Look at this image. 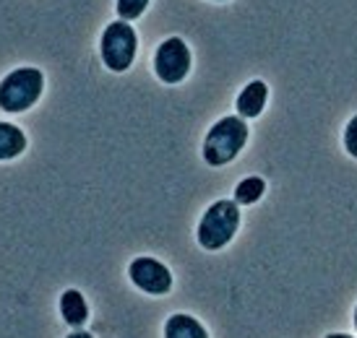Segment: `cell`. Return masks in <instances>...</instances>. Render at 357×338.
<instances>
[{"label": "cell", "mask_w": 357, "mask_h": 338, "mask_svg": "<svg viewBox=\"0 0 357 338\" xmlns=\"http://www.w3.org/2000/svg\"><path fill=\"white\" fill-rule=\"evenodd\" d=\"M248 140V125L243 118H222L204 138V159L211 167H225L238 156Z\"/></svg>", "instance_id": "obj_1"}, {"label": "cell", "mask_w": 357, "mask_h": 338, "mask_svg": "<svg viewBox=\"0 0 357 338\" xmlns=\"http://www.w3.org/2000/svg\"><path fill=\"white\" fill-rule=\"evenodd\" d=\"M240 227V206L235 200H217L211 203L208 211L201 216L199 221V245L208 252L222 250L225 245L232 242L235 232Z\"/></svg>", "instance_id": "obj_2"}, {"label": "cell", "mask_w": 357, "mask_h": 338, "mask_svg": "<svg viewBox=\"0 0 357 338\" xmlns=\"http://www.w3.org/2000/svg\"><path fill=\"white\" fill-rule=\"evenodd\" d=\"M45 89V76L40 68H16L10 70L6 79L0 81V110L10 112H26L37 104Z\"/></svg>", "instance_id": "obj_3"}, {"label": "cell", "mask_w": 357, "mask_h": 338, "mask_svg": "<svg viewBox=\"0 0 357 338\" xmlns=\"http://www.w3.org/2000/svg\"><path fill=\"white\" fill-rule=\"evenodd\" d=\"M136 52H139L136 29H133L130 24H126V21L107 24V29L102 31V40H100L102 63H105L109 70L123 73V70H128L130 65H133Z\"/></svg>", "instance_id": "obj_4"}, {"label": "cell", "mask_w": 357, "mask_h": 338, "mask_svg": "<svg viewBox=\"0 0 357 338\" xmlns=\"http://www.w3.org/2000/svg\"><path fill=\"white\" fill-rule=\"evenodd\" d=\"M190 70V50L180 37H169L154 52V73L165 83H180Z\"/></svg>", "instance_id": "obj_5"}, {"label": "cell", "mask_w": 357, "mask_h": 338, "mask_svg": "<svg viewBox=\"0 0 357 338\" xmlns=\"http://www.w3.org/2000/svg\"><path fill=\"white\" fill-rule=\"evenodd\" d=\"M130 281L141 289V291H146V294H167L169 289H172V273L165 263H159L154 258H136L130 263Z\"/></svg>", "instance_id": "obj_6"}, {"label": "cell", "mask_w": 357, "mask_h": 338, "mask_svg": "<svg viewBox=\"0 0 357 338\" xmlns=\"http://www.w3.org/2000/svg\"><path fill=\"white\" fill-rule=\"evenodd\" d=\"M266 99H268L266 83L264 81H250L248 86L240 91L235 107H238L240 118H258L264 112V107H266Z\"/></svg>", "instance_id": "obj_7"}, {"label": "cell", "mask_w": 357, "mask_h": 338, "mask_svg": "<svg viewBox=\"0 0 357 338\" xmlns=\"http://www.w3.org/2000/svg\"><path fill=\"white\" fill-rule=\"evenodd\" d=\"M60 315H63V320H66L68 325L81 328V325L89 320V305H86L84 294L76 291V289L63 291V297H60Z\"/></svg>", "instance_id": "obj_8"}, {"label": "cell", "mask_w": 357, "mask_h": 338, "mask_svg": "<svg viewBox=\"0 0 357 338\" xmlns=\"http://www.w3.org/2000/svg\"><path fill=\"white\" fill-rule=\"evenodd\" d=\"M165 338H208L206 328L190 315H169L165 323Z\"/></svg>", "instance_id": "obj_9"}, {"label": "cell", "mask_w": 357, "mask_h": 338, "mask_svg": "<svg viewBox=\"0 0 357 338\" xmlns=\"http://www.w3.org/2000/svg\"><path fill=\"white\" fill-rule=\"evenodd\" d=\"M26 149V136L24 130L10 125V122H0V161H8L21 156Z\"/></svg>", "instance_id": "obj_10"}, {"label": "cell", "mask_w": 357, "mask_h": 338, "mask_svg": "<svg viewBox=\"0 0 357 338\" xmlns=\"http://www.w3.org/2000/svg\"><path fill=\"white\" fill-rule=\"evenodd\" d=\"M264 190H266V182L261 177H245L235 188V203L238 206H250V203L264 198Z\"/></svg>", "instance_id": "obj_11"}, {"label": "cell", "mask_w": 357, "mask_h": 338, "mask_svg": "<svg viewBox=\"0 0 357 338\" xmlns=\"http://www.w3.org/2000/svg\"><path fill=\"white\" fill-rule=\"evenodd\" d=\"M146 6H149V0H118V3H115V8H118L120 21H133V19H139L141 13L146 10Z\"/></svg>", "instance_id": "obj_12"}, {"label": "cell", "mask_w": 357, "mask_h": 338, "mask_svg": "<svg viewBox=\"0 0 357 338\" xmlns=\"http://www.w3.org/2000/svg\"><path fill=\"white\" fill-rule=\"evenodd\" d=\"M344 149L352 159H357V115L347 122V128H344Z\"/></svg>", "instance_id": "obj_13"}, {"label": "cell", "mask_w": 357, "mask_h": 338, "mask_svg": "<svg viewBox=\"0 0 357 338\" xmlns=\"http://www.w3.org/2000/svg\"><path fill=\"white\" fill-rule=\"evenodd\" d=\"M68 338H94V336H91V333H86V330H73Z\"/></svg>", "instance_id": "obj_14"}, {"label": "cell", "mask_w": 357, "mask_h": 338, "mask_svg": "<svg viewBox=\"0 0 357 338\" xmlns=\"http://www.w3.org/2000/svg\"><path fill=\"white\" fill-rule=\"evenodd\" d=\"M326 338H355V336H347V333H328Z\"/></svg>", "instance_id": "obj_15"}, {"label": "cell", "mask_w": 357, "mask_h": 338, "mask_svg": "<svg viewBox=\"0 0 357 338\" xmlns=\"http://www.w3.org/2000/svg\"><path fill=\"white\" fill-rule=\"evenodd\" d=\"M355 328H357V309H355Z\"/></svg>", "instance_id": "obj_16"}]
</instances>
